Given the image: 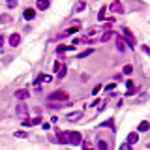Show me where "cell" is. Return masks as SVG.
I'll return each instance as SVG.
<instances>
[{
    "label": "cell",
    "instance_id": "17",
    "mask_svg": "<svg viewBox=\"0 0 150 150\" xmlns=\"http://www.w3.org/2000/svg\"><path fill=\"white\" fill-rule=\"evenodd\" d=\"M98 148H100V150H107L109 146H107V143H105V141H100V143H98Z\"/></svg>",
    "mask_w": 150,
    "mask_h": 150
},
{
    "label": "cell",
    "instance_id": "16",
    "mask_svg": "<svg viewBox=\"0 0 150 150\" xmlns=\"http://www.w3.org/2000/svg\"><path fill=\"white\" fill-rule=\"evenodd\" d=\"M92 53V49H87V51H83V53H79L77 55V58H85V56H88Z\"/></svg>",
    "mask_w": 150,
    "mask_h": 150
},
{
    "label": "cell",
    "instance_id": "15",
    "mask_svg": "<svg viewBox=\"0 0 150 150\" xmlns=\"http://www.w3.org/2000/svg\"><path fill=\"white\" fill-rule=\"evenodd\" d=\"M83 150H94L92 148V143L90 141H83Z\"/></svg>",
    "mask_w": 150,
    "mask_h": 150
},
{
    "label": "cell",
    "instance_id": "22",
    "mask_svg": "<svg viewBox=\"0 0 150 150\" xmlns=\"http://www.w3.org/2000/svg\"><path fill=\"white\" fill-rule=\"evenodd\" d=\"M64 75H66V68L62 66V68H60V75H58V77H64Z\"/></svg>",
    "mask_w": 150,
    "mask_h": 150
},
{
    "label": "cell",
    "instance_id": "20",
    "mask_svg": "<svg viewBox=\"0 0 150 150\" xmlns=\"http://www.w3.org/2000/svg\"><path fill=\"white\" fill-rule=\"evenodd\" d=\"M122 71L128 75V73H131V71H133V68H131V66H124V69H122Z\"/></svg>",
    "mask_w": 150,
    "mask_h": 150
},
{
    "label": "cell",
    "instance_id": "25",
    "mask_svg": "<svg viewBox=\"0 0 150 150\" xmlns=\"http://www.w3.org/2000/svg\"><path fill=\"white\" fill-rule=\"evenodd\" d=\"M100 90H101V87H96V88H94V90H92V94H94V96H96V94H98V92H100Z\"/></svg>",
    "mask_w": 150,
    "mask_h": 150
},
{
    "label": "cell",
    "instance_id": "13",
    "mask_svg": "<svg viewBox=\"0 0 150 150\" xmlns=\"http://www.w3.org/2000/svg\"><path fill=\"white\" fill-rule=\"evenodd\" d=\"M85 8H87V2H83V0H81V2H77V6H75V11L79 13V11H83Z\"/></svg>",
    "mask_w": 150,
    "mask_h": 150
},
{
    "label": "cell",
    "instance_id": "6",
    "mask_svg": "<svg viewBox=\"0 0 150 150\" xmlns=\"http://www.w3.org/2000/svg\"><path fill=\"white\" fill-rule=\"evenodd\" d=\"M124 30V34H126L128 36V41H130V47H135V38H133V34L130 30H128V28H122Z\"/></svg>",
    "mask_w": 150,
    "mask_h": 150
},
{
    "label": "cell",
    "instance_id": "3",
    "mask_svg": "<svg viewBox=\"0 0 150 150\" xmlns=\"http://www.w3.org/2000/svg\"><path fill=\"white\" fill-rule=\"evenodd\" d=\"M28 96H30V92L24 90V88H21V90H15V98H17V100H26Z\"/></svg>",
    "mask_w": 150,
    "mask_h": 150
},
{
    "label": "cell",
    "instance_id": "18",
    "mask_svg": "<svg viewBox=\"0 0 150 150\" xmlns=\"http://www.w3.org/2000/svg\"><path fill=\"white\" fill-rule=\"evenodd\" d=\"M98 21H105V8L100 9V15H98Z\"/></svg>",
    "mask_w": 150,
    "mask_h": 150
},
{
    "label": "cell",
    "instance_id": "10",
    "mask_svg": "<svg viewBox=\"0 0 150 150\" xmlns=\"http://www.w3.org/2000/svg\"><path fill=\"white\" fill-rule=\"evenodd\" d=\"M58 141L62 143V145H68V131H58Z\"/></svg>",
    "mask_w": 150,
    "mask_h": 150
},
{
    "label": "cell",
    "instance_id": "1",
    "mask_svg": "<svg viewBox=\"0 0 150 150\" xmlns=\"http://www.w3.org/2000/svg\"><path fill=\"white\" fill-rule=\"evenodd\" d=\"M68 143L69 145H81L83 143V137L79 131H68Z\"/></svg>",
    "mask_w": 150,
    "mask_h": 150
},
{
    "label": "cell",
    "instance_id": "4",
    "mask_svg": "<svg viewBox=\"0 0 150 150\" xmlns=\"http://www.w3.org/2000/svg\"><path fill=\"white\" fill-rule=\"evenodd\" d=\"M111 11H114V13H122L124 6L120 4V2H113V4H111Z\"/></svg>",
    "mask_w": 150,
    "mask_h": 150
},
{
    "label": "cell",
    "instance_id": "14",
    "mask_svg": "<svg viewBox=\"0 0 150 150\" xmlns=\"http://www.w3.org/2000/svg\"><path fill=\"white\" fill-rule=\"evenodd\" d=\"M148 128H150V124L145 120V122H141V124H139V131H146Z\"/></svg>",
    "mask_w": 150,
    "mask_h": 150
},
{
    "label": "cell",
    "instance_id": "8",
    "mask_svg": "<svg viewBox=\"0 0 150 150\" xmlns=\"http://www.w3.org/2000/svg\"><path fill=\"white\" fill-rule=\"evenodd\" d=\"M137 141H139V135H137L135 131H133V133H130V135H128V145H130V146H131V145H135Z\"/></svg>",
    "mask_w": 150,
    "mask_h": 150
},
{
    "label": "cell",
    "instance_id": "9",
    "mask_svg": "<svg viewBox=\"0 0 150 150\" xmlns=\"http://www.w3.org/2000/svg\"><path fill=\"white\" fill-rule=\"evenodd\" d=\"M34 17H36V11H34L32 8L24 9V19H28V21H30V19H34Z\"/></svg>",
    "mask_w": 150,
    "mask_h": 150
},
{
    "label": "cell",
    "instance_id": "5",
    "mask_svg": "<svg viewBox=\"0 0 150 150\" xmlns=\"http://www.w3.org/2000/svg\"><path fill=\"white\" fill-rule=\"evenodd\" d=\"M116 47H118V51H120V53H124V51H126V41H124L122 38H120V34L116 36Z\"/></svg>",
    "mask_w": 150,
    "mask_h": 150
},
{
    "label": "cell",
    "instance_id": "2",
    "mask_svg": "<svg viewBox=\"0 0 150 150\" xmlns=\"http://www.w3.org/2000/svg\"><path fill=\"white\" fill-rule=\"evenodd\" d=\"M49 100L53 101V100H68V94L66 92H53V94L49 96Z\"/></svg>",
    "mask_w": 150,
    "mask_h": 150
},
{
    "label": "cell",
    "instance_id": "19",
    "mask_svg": "<svg viewBox=\"0 0 150 150\" xmlns=\"http://www.w3.org/2000/svg\"><path fill=\"white\" fill-rule=\"evenodd\" d=\"M111 36H113V32H105L103 36H101V41H105V40H109Z\"/></svg>",
    "mask_w": 150,
    "mask_h": 150
},
{
    "label": "cell",
    "instance_id": "12",
    "mask_svg": "<svg viewBox=\"0 0 150 150\" xmlns=\"http://www.w3.org/2000/svg\"><path fill=\"white\" fill-rule=\"evenodd\" d=\"M49 0H38V9H47L49 8Z\"/></svg>",
    "mask_w": 150,
    "mask_h": 150
},
{
    "label": "cell",
    "instance_id": "11",
    "mask_svg": "<svg viewBox=\"0 0 150 150\" xmlns=\"http://www.w3.org/2000/svg\"><path fill=\"white\" fill-rule=\"evenodd\" d=\"M79 28H81V23H75V24H73V26H69L68 30L64 32V36H66V34H73V32H77Z\"/></svg>",
    "mask_w": 150,
    "mask_h": 150
},
{
    "label": "cell",
    "instance_id": "23",
    "mask_svg": "<svg viewBox=\"0 0 150 150\" xmlns=\"http://www.w3.org/2000/svg\"><path fill=\"white\" fill-rule=\"evenodd\" d=\"M15 137H26V133H24V131H17V133H15Z\"/></svg>",
    "mask_w": 150,
    "mask_h": 150
},
{
    "label": "cell",
    "instance_id": "24",
    "mask_svg": "<svg viewBox=\"0 0 150 150\" xmlns=\"http://www.w3.org/2000/svg\"><path fill=\"white\" fill-rule=\"evenodd\" d=\"M120 150H131V146H130V145H122V146H120Z\"/></svg>",
    "mask_w": 150,
    "mask_h": 150
},
{
    "label": "cell",
    "instance_id": "7",
    "mask_svg": "<svg viewBox=\"0 0 150 150\" xmlns=\"http://www.w3.org/2000/svg\"><path fill=\"white\" fill-rule=\"evenodd\" d=\"M19 41H21V36H19V34H11V36H9V45L17 47Z\"/></svg>",
    "mask_w": 150,
    "mask_h": 150
},
{
    "label": "cell",
    "instance_id": "21",
    "mask_svg": "<svg viewBox=\"0 0 150 150\" xmlns=\"http://www.w3.org/2000/svg\"><path fill=\"white\" fill-rule=\"evenodd\" d=\"M17 6V0H8V8H15Z\"/></svg>",
    "mask_w": 150,
    "mask_h": 150
},
{
    "label": "cell",
    "instance_id": "26",
    "mask_svg": "<svg viewBox=\"0 0 150 150\" xmlns=\"http://www.w3.org/2000/svg\"><path fill=\"white\" fill-rule=\"evenodd\" d=\"M2 45H4V38L0 36V47H2Z\"/></svg>",
    "mask_w": 150,
    "mask_h": 150
}]
</instances>
